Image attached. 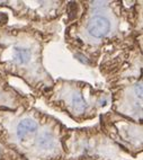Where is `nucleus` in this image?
Wrapping results in <instances>:
<instances>
[{"instance_id":"f257e3e1","label":"nucleus","mask_w":143,"mask_h":160,"mask_svg":"<svg viewBox=\"0 0 143 160\" xmlns=\"http://www.w3.org/2000/svg\"><path fill=\"white\" fill-rule=\"evenodd\" d=\"M89 34L96 38H101L105 35L108 34L111 29V23L106 17L103 16H94L89 20L88 26H87Z\"/></svg>"},{"instance_id":"f03ea898","label":"nucleus","mask_w":143,"mask_h":160,"mask_svg":"<svg viewBox=\"0 0 143 160\" xmlns=\"http://www.w3.org/2000/svg\"><path fill=\"white\" fill-rule=\"evenodd\" d=\"M37 129V124L31 118H25L20 121L17 125V137L19 139H24L29 132H35Z\"/></svg>"},{"instance_id":"7ed1b4c3","label":"nucleus","mask_w":143,"mask_h":160,"mask_svg":"<svg viewBox=\"0 0 143 160\" xmlns=\"http://www.w3.org/2000/svg\"><path fill=\"white\" fill-rule=\"evenodd\" d=\"M31 51L28 49L23 48H15V61L19 64H25L31 59Z\"/></svg>"},{"instance_id":"20e7f679","label":"nucleus","mask_w":143,"mask_h":160,"mask_svg":"<svg viewBox=\"0 0 143 160\" xmlns=\"http://www.w3.org/2000/svg\"><path fill=\"white\" fill-rule=\"evenodd\" d=\"M38 146L40 148H42L43 150H50L53 148L54 142H53V138L50 133L45 132L43 134H41L38 137Z\"/></svg>"},{"instance_id":"39448f33","label":"nucleus","mask_w":143,"mask_h":160,"mask_svg":"<svg viewBox=\"0 0 143 160\" xmlns=\"http://www.w3.org/2000/svg\"><path fill=\"white\" fill-rule=\"evenodd\" d=\"M72 104H73V107H75L76 111L80 112V113L85 112L87 108L86 102L83 100L82 96L79 94H75L73 96H72Z\"/></svg>"},{"instance_id":"423d86ee","label":"nucleus","mask_w":143,"mask_h":160,"mask_svg":"<svg viewBox=\"0 0 143 160\" xmlns=\"http://www.w3.org/2000/svg\"><path fill=\"white\" fill-rule=\"evenodd\" d=\"M135 92H136L137 97L142 98V86L141 85H137L136 88H135Z\"/></svg>"},{"instance_id":"0eeeda50","label":"nucleus","mask_w":143,"mask_h":160,"mask_svg":"<svg viewBox=\"0 0 143 160\" xmlns=\"http://www.w3.org/2000/svg\"><path fill=\"white\" fill-rule=\"evenodd\" d=\"M7 20H8V18H7L6 15L2 14V12H0V24H1V23H6Z\"/></svg>"},{"instance_id":"6e6552de","label":"nucleus","mask_w":143,"mask_h":160,"mask_svg":"<svg viewBox=\"0 0 143 160\" xmlns=\"http://www.w3.org/2000/svg\"><path fill=\"white\" fill-rule=\"evenodd\" d=\"M76 58H80L79 60L80 61H82V62H86V63H88V61L86 60V58L85 57H82V55H80V54H76Z\"/></svg>"}]
</instances>
